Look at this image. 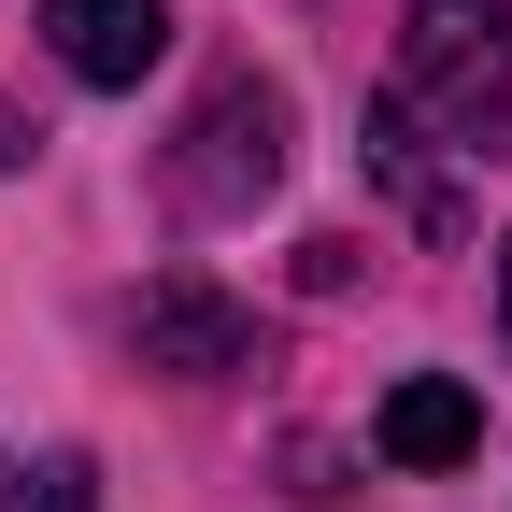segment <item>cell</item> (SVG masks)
I'll return each mask as SVG.
<instances>
[{"mask_svg": "<svg viewBox=\"0 0 512 512\" xmlns=\"http://www.w3.org/2000/svg\"><path fill=\"white\" fill-rule=\"evenodd\" d=\"M285 185V86H256L228 72L200 114H185V157H171V200L185 214H242V200H271Z\"/></svg>", "mask_w": 512, "mask_h": 512, "instance_id": "1", "label": "cell"}, {"mask_svg": "<svg viewBox=\"0 0 512 512\" xmlns=\"http://www.w3.org/2000/svg\"><path fill=\"white\" fill-rule=\"evenodd\" d=\"M512 0H413L399 15V86L413 100H441L456 128H498V100H512Z\"/></svg>", "mask_w": 512, "mask_h": 512, "instance_id": "2", "label": "cell"}, {"mask_svg": "<svg viewBox=\"0 0 512 512\" xmlns=\"http://www.w3.org/2000/svg\"><path fill=\"white\" fill-rule=\"evenodd\" d=\"M143 370H171V384L256 370V313H242L214 271H157V285H143Z\"/></svg>", "mask_w": 512, "mask_h": 512, "instance_id": "3", "label": "cell"}, {"mask_svg": "<svg viewBox=\"0 0 512 512\" xmlns=\"http://www.w3.org/2000/svg\"><path fill=\"white\" fill-rule=\"evenodd\" d=\"M43 43L72 86H143L171 57V0H43Z\"/></svg>", "mask_w": 512, "mask_h": 512, "instance_id": "4", "label": "cell"}, {"mask_svg": "<svg viewBox=\"0 0 512 512\" xmlns=\"http://www.w3.org/2000/svg\"><path fill=\"white\" fill-rule=\"evenodd\" d=\"M370 441H384L399 470H470V456H484V399H470L456 370H413L399 399H384V427H370Z\"/></svg>", "mask_w": 512, "mask_h": 512, "instance_id": "5", "label": "cell"}, {"mask_svg": "<svg viewBox=\"0 0 512 512\" xmlns=\"http://www.w3.org/2000/svg\"><path fill=\"white\" fill-rule=\"evenodd\" d=\"M15 512H100V470H86V456H43V470L15 484Z\"/></svg>", "mask_w": 512, "mask_h": 512, "instance_id": "6", "label": "cell"}, {"mask_svg": "<svg viewBox=\"0 0 512 512\" xmlns=\"http://www.w3.org/2000/svg\"><path fill=\"white\" fill-rule=\"evenodd\" d=\"M498 342H512V242H498Z\"/></svg>", "mask_w": 512, "mask_h": 512, "instance_id": "7", "label": "cell"}]
</instances>
